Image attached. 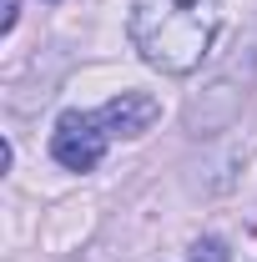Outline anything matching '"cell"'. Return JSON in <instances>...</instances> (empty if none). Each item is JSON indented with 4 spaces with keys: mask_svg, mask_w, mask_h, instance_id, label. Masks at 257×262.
I'll return each instance as SVG.
<instances>
[{
    "mask_svg": "<svg viewBox=\"0 0 257 262\" xmlns=\"http://www.w3.org/2000/svg\"><path fill=\"white\" fill-rule=\"evenodd\" d=\"M222 26V0H136L131 40L166 76H187L202 66Z\"/></svg>",
    "mask_w": 257,
    "mask_h": 262,
    "instance_id": "obj_1",
    "label": "cell"
},
{
    "mask_svg": "<svg viewBox=\"0 0 257 262\" xmlns=\"http://www.w3.org/2000/svg\"><path fill=\"white\" fill-rule=\"evenodd\" d=\"M106 151V131H101L96 116H81V111H66L56 131H51V157L71 171H91Z\"/></svg>",
    "mask_w": 257,
    "mask_h": 262,
    "instance_id": "obj_2",
    "label": "cell"
},
{
    "mask_svg": "<svg viewBox=\"0 0 257 262\" xmlns=\"http://www.w3.org/2000/svg\"><path fill=\"white\" fill-rule=\"evenodd\" d=\"M157 116H161V106L146 91H121V96H111L96 111V121H101L106 136H141V131H152Z\"/></svg>",
    "mask_w": 257,
    "mask_h": 262,
    "instance_id": "obj_3",
    "label": "cell"
},
{
    "mask_svg": "<svg viewBox=\"0 0 257 262\" xmlns=\"http://www.w3.org/2000/svg\"><path fill=\"white\" fill-rule=\"evenodd\" d=\"M192 262H232V257H227V242L202 237V242H192Z\"/></svg>",
    "mask_w": 257,
    "mask_h": 262,
    "instance_id": "obj_4",
    "label": "cell"
}]
</instances>
